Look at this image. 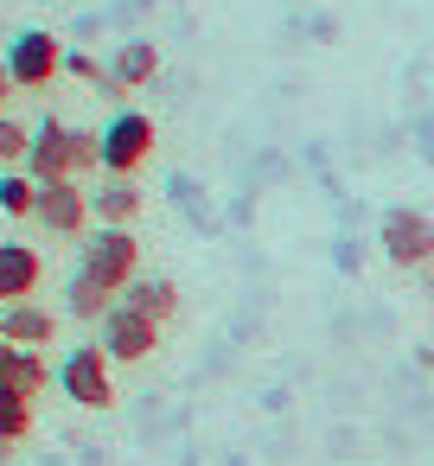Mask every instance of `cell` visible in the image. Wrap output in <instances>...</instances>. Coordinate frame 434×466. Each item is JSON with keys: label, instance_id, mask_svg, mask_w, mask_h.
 I'll return each mask as SVG.
<instances>
[{"label": "cell", "instance_id": "obj_1", "mask_svg": "<svg viewBox=\"0 0 434 466\" xmlns=\"http://www.w3.org/2000/svg\"><path fill=\"white\" fill-rule=\"evenodd\" d=\"M77 275H90V281L109 288V294H128V288L141 281V237L96 224V230L77 243Z\"/></svg>", "mask_w": 434, "mask_h": 466}, {"label": "cell", "instance_id": "obj_2", "mask_svg": "<svg viewBox=\"0 0 434 466\" xmlns=\"http://www.w3.org/2000/svg\"><path fill=\"white\" fill-rule=\"evenodd\" d=\"M147 160H154V116H141V109L109 116L103 122V173L109 179H135Z\"/></svg>", "mask_w": 434, "mask_h": 466}, {"label": "cell", "instance_id": "obj_3", "mask_svg": "<svg viewBox=\"0 0 434 466\" xmlns=\"http://www.w3.org/2000/svg\"><path fill=\"white\" fill-rule=\"evenodd\" d=\"M109 351L103 345H71L58 358V390L77 402V409H109L116 402V377H109Z\"/></svg>", "mask_w": 434, "mask_h": 466}, {"label": "cell", "instance_id": "obj_4", "mask_svg": "<svg viewBox=\"0 0 434 466\" xmlns=\"http://www.w3.org/2000/svg\"><path fill=\"white\" fill-rule=\"evenodd\" d=\"M377 243H383L389 268H428L434 262V218L409 211V205H389L383 224H377Z\"/></svg>", "mask_w": 434, "mask_h": 466}, {"label": "cell", "instance_id": "obj_5", "mask_svg": "<svg viewBox=\"0 0 434 466\" xmlns=\"http://www.w3.org/2000/svg\"><path fill=\"white\" fill-rule=\"evenodd\" d=\"M65 58H71V52H65L52 33H39V26H33V33H20V39L7 46V58H0V65H7L14 90H45V84L65 71Z\"/></svg>", "mask_w": 434, "mask_h": 466}, {"label": "cell", "instance_id": "obj_6", "mask_svg": "<svg viewBox=\"0 0 434 466\" xmlns=\"http://www.w3.org/2000/svg\"><path fill=\"white\" fill-rule=\"evenodd\" d=\"M26 173H33L39 186H52V179H77V128H71V122H58V116H45V122L33 128Z\"/></svg>", "mask_w": 434, "mask_h": 466}, {"label": "cell", "instance_id": "obj_7", "mask_svg": "<svg viewBox=\"0 0 434 466\" xmlns=\"http://www.w3.org/2000/svg\"><path fill=\"white\" fill-rule=\"evenodd\" d=\"M90 192L77 186V179H52V186H39V224L52 230V237H90Z\"/></svg>", "mask_w": 434, "mask_h": 466}, {"label": "cell", "instance_id": "obj_8", "mask_svg": "<svg viewBox=\"0 0 434 466\" xmlns=\"http://www.w3.org/2000/svg\"><path fill=\"white\" fill-rule=\"evenodd\" d=\"M116 364H141L154 345H160V326L147 319V313H135V307H116L109 319H103V339H96Z\"/></svg>", "mask_w": 434, "mask_h": 466}, {"label": "cell", "instance_id": "obj_9", "mask_svg": "<svg viewBox=\"0 0 434 466\" xmlns=\"http://www.w3.org/2000/svg\"><path fill=\"white\" fill-rule=\"evenodd\" d=\"M39 281H45V256L33 243H0V307L33 300Z\"/></svg>", "mask_w": 434, "mask_h": 466}, {"label": "cell", "instance_id": "obj_10", "mask_svg": "<svg viewBox=\"0 0 434 466\" xmlns=\"http://www.w3.org/2000/svg\"><path fill=\"white\" fill-rule=\"evenodd\" d=\"M0 339L26 345V351H45L58 339V313L39 307V300H14V307H0Z\"/></svg>", "mask_w": 434, "mask_h": 466}, {"label": "cell", "instance_id": "obj_11", "mask_svg": "<svg viewBox=\"0 0 434 466\" xmlns=\"http://www.w3.org/2000/svg\"><path fill=\"white\" fill-rule=\"evenodd\" d=\"M58 370L45 364V351H26V345H0V390H7V396H39L45 383H52Z\"/></svg>", "mask_w": 434, "mask_h": 466}, {"label": "cell", "instance_id": "obj_12", "mask_svg": "<svg viewBox=\"0 0 434 466\" xmlns=\"http://www.w3.org/2000/svg\"><path fill=\"white\" fill-rule=\"evenodd\" d=\"M154 77H160V52H154V39H122L116 58H109V84H116V90H147Z\"/></svg>", "mask_w": 434, "mask_h": 466}, {"label": "cell", "instance_id": "obj_13", "mask_svg": "<svg viewBox=\"0 0 434 466\" xmlns=\"http://www.w3.org/2000/svg\"><path fill=\"white\" fill-rule=\"evenodd\" d=\"M141 186L135 179H103V192H90V211H96V224H109V230H128L135 218H141Z\"/></svg>", "mask_w": 434, "mask_h": 466}, {"label": "cell", "instance_id": "obj_14", "mask_svg": "<svg viewBox=\"0 0 434 466\" xmlns=\"http://www.w3.org/2000/svg\"><path fill=\"white\" fill-rule=\"evenodd\" d=\"M122 307H135V313H147L154 326H167V319L179 313V288H173L167 275H141V281L122 294Z\"/></svg>", "mask_w": 434, "mask_h": 466}, {"label": "cell", "instance_id": "obj_15", "mask_svg": "<svg viewBox=\"0 0 434 466\" xmlns=\"http://www.w3.org/2000/svg\"><path fill=\"white\" fill-rule=\"evenodd\" d=\"M116 307H122V300H116L109 288H96L90 275H71V281H65V313H71V319H90V326H103Z\"/></svg>", "mask_w": 434, "mask_h": 466}, {"label": "cell", "instance_id": "obj_16", "mask_svg": "<svg viewBox=\"0 0 434 466\" xmlns=\"http://www.w3.org/2000/svg\"><path fill=\"white\" fill-rule=\"evenodd\" d=\"M0 211H7V218H39V179L26 167L0 173Z\"/></svg>", "mask_w": 434, "mask_h": 466}, {"label": "cell", "instance_id": "obj_17", "mask_svg": "<svg viewBox=\"0 0 434 466\" xmlns=\"http://www.w3.org/2000/svg\"><path fill=\"white\" fill-rule=\"evenodd\" d=\"M26 154H33V128L14 122V116H0V173H20Z\"/></svg>", "mask_w": 434, "mask_h": 466}, {"label": "cell", "instance_id": "obj_18", "mask_svg": "<svg viewBox=\"0 0 434 466\" xmlns=\"http://www.w3.org/2000/svg\"><path fill=\"white\" fill-rule=\"evenodd\" d=\"M26 434H33V402L0 390V447H14V441H26Z\"/></svg>", "mask_w": 434, "mask_h": 466}, {"label": "cell", "instance_id": "obj_19", "mask_svg": "<svg viewBox=\"0 0 434 466\" xmlns=\"http://www.w3.org/2000/svg\"><path fill=\"white\" fill-rule=\"evenodd\" d=\"M65 71H71L77 84H103V65H96L90 52H71V58H65Z\"/></svg>", "mask_w": 434, "mask_h": 466}, {"label": "cell", "instance_id": "obj_20", "mask_svg": "<svg viewBox=\"0 0 434 466\" xmlns=\"http://www.w3.org/2000/svg\"><path fill=\"white\" fill-rule=\"evenodd\" d=\"M7 96H14V77H7V65H0V116H7Z\"/></svg>", "mask_w": 434, "mask_h": 466}, {"label": "cell", "instance_id": "obj_21", "mask_svg": "<svg viewBox=\"0 0 434 466\" xmlns=\"http://www.w3.org/2000/svg\"><path fill=\"white\" fill-rule=\"evenodd\" d=\"M421 370H434V345H421Z\"/></svg>", "mask_w": 434, "mask_h": 466}, {"label": "cell", "instance_id": "obj_22", "mask_svg": "<svg viewBox=\"0 0 434 466\" xmlns=\"http://www.w3.org/2000/svg\"><path fill=\"white\" fill-rule=\"evenodd\" d=\"M428 288H434V262H428Z\"/></svg>", "mask_w": 434, "mask_h": 466}, {"label": "cell", "instance_id": "obj_23", "mask_svg": "<svg viewBox=\"0 0 434 466\" xmlns=\"http://www.w3.org/2000/svg\"><path fill=\"white\" fill-rule=\"evenodd\" d=\"M0 345H7V339H0Z\"/></svg>", "mask_w": 434, "mask_h": 466}]
</instances>
